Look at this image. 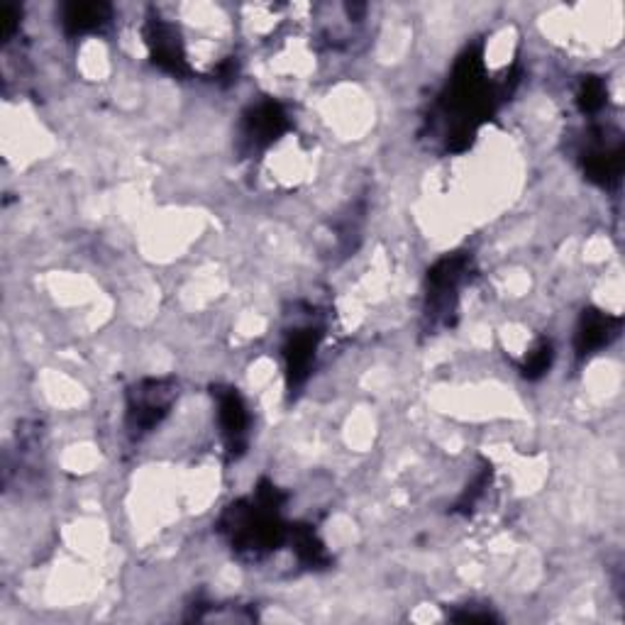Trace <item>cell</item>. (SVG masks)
Masks as SVG:
<instances>
[{"label": "cell", "mask_w": 625, "mask_h": 625, "mask_svg": "<svg viewBox=\"0 0 625 625\" xmlns=\"http://www.w3.org/2000/svg\"><path fill=\"white\" fill-rule=\"evenodd\" d=\"M171 403V391L164 389L162 381H152L145 391H137L135 403H132V425L135 430H149L152 425H157L167 413Z\"/></svg>", "instance_id": "6da1fadb"}, {"label": "cell", "mask_w": 625, "mask_h": 625, "mask_svg": "<svg viewBox=\"0 0 625 625\" xmlns=\"http://www.w3.org/2000/svg\"><path fill=\"white\" fill-rule=\"evenodd\" d=\"M220 428H223L225 440H228L230 450H242L247 438V411L242 398L235 391L220 396Z\"/></svg>", "instance_id": "7a4b0ae2"}, {"label": "cell", "mask_w": 625, "mask_h": 625, "mask_svg": "<svg viewBox=\"0 0 625 625\" xmlns=\"http://www.w3.org/2000/svg\"><path fill=\"white\" fill-rule=\"evenodd\" d=\"M618 335V320L604 313H586L582 320V328L577 335V347L582 355L601 350Z\"/></svg>", "instance_id": "3957f363"}, {"label": "cell", "mask_w": 625, "mask_h": 625, "mask_svg": "<svg viewBox=\"0 0 625 625\" xmlns=\"http://www.w3.org/2000/svg\"><path fill=\"white\" fill-rule=\"evenodd\" d=\"M286 127V113L281 110L279 103H264L252 113L250 123H247V140L254 147L269 145L276 135Z\"/></svg>", "instance_id": "277c9868"}, {"label": "cell", "mask_w": 625, "mask_h": 625, "mask_svg": "<svg viewBox=\"0 0 625 625\" xmlns=\"http://www.w3.org/2000/svg\"><path fill=\"white\" fill-rule=\"evenodd\" d=\"M313 352H315V340L311 335L293 337L289 352H286V357H289V374L293 381H301L303 376H306L308 367H311V362H313Z\"/></svg>", "instance_id": "5b68a950"}, {"label": "cell", "mask_w": 625, "mask_h": 625, "mask_svg": "<svg viewBox=\"0 0 625 625\" xmlns=\"http://www.w3.org/2000/svg\"><path fill=\"white\" fill-rule=\"evenodd\" d=\"M105 13H108L105 5H71V8L66 10L64 22L71 32H88L96 30V27L101 25Z\"/></svg>", "instance_id": "8992f818"}, {"label": "cell", "mask_w": 625, "mask_h": 625, "mask_svg": "<svg viewBox=\"0 0 625 625\" xmlns=\"http://www.w3.org/2000/svg\"><path fill=\"white\" fill-rule=\"evenodd\" d=\"M579 103H582L586 113H596L606 103L604 84L599 79H586L582 84V91H579Z\"/></svg>", "instance_id": "52a82bcc"}]
</instances>
